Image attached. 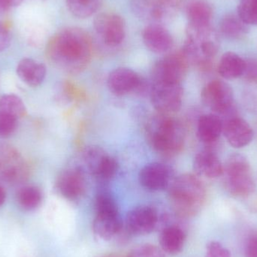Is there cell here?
<instances>
[{
	"instance_id": "4316f807",
	"label": "cell",
	"mask_w": 257,
	"mask_h": 257,
	"mask_svg": "<svg viewBox=\"0 0 257 257\" xmlns=\"http://www.w3.org/2000/svg\"><path fill=\"white\" fill-rule=\"evenodd\" d=\"M18 205L27 211L36 209L42 203V193L36 186H24L17 193Z\"/></svg>"
},
{
	"instance_id": "f546056e",
	"label": "cell",
	"mask_w": 257,
	"mask_h": 257,
	"mask_svg": "<svg viewBox=\"0 0 257 257\" xmlns=\"http://www.w3.org/2000/svg\"><path fill=\"white\" fill-rule=\"evenodd\" d=\"M95 211L96 215L119 214L115 200L108 192L105 191L100 192L96 196L95 199Z\"/></svg>"
},
{
	"instance_id": "ba28073f",
	"label": "cell",
	"mask_w": 257,
	"mask_h": 257,
	"mask_svg": "<svg viewBox=\"0 0 257 257\" xmlns=\"http://www.w3.org/2000/svg\"><path fill=\"white\" fill-rule=\"evenodd\" d=\"M151 104L159 113L171 114L182 105L184 89L178 83H154L150 92Z\"/></svg>"
},
{
	"instance_id": "9a60e30c",
	"label": "cell",
	"mask_w": 257,
	"mask_h": 257,
	"mask_svg": "<svg viewBox=\"0 0 257 257\" xmlns=\"http://www.w3.org/2000/svg\"><path fill=\"white\" fill-rule=\"evenodd\" d=\"M223 136L232 148H244L253 141L254 132L244 119L235 115L223 120Z\"/></svg>"
},
{
	"instance_id": "8fae6325",
	"label": "cell",
	"mask_w": 257,
	"mask_h": 257,
	"mask_svg": "<svg viewBox=\"0 0 257 257\" xmlns=\"http://www.w3.org/2000/svg\"><path fill=\"white\" fill-rule=\"evenodd\" d=\"M93 27L96 34L108 46H118L124 40L126 24L120 15L114 13L99 14L95 18Z\"/></svg>"
},
{
	"instance_id": "5bb4252c",
	"label": "cell",
	"mask_w": 257,
	"mask_h": 257,
	"mask_svg": "<svg viewBox=\"0 0 257 257\" xmlns=\"http://www.w3.org/2000/svg\"><path fill=\"white\" fill-rule=\"evenodd\" d=\"M172 171L163 163H153L144 166L139 175L141 185L151 191L169 188L172 183Z\"/></svg>"
},
{
	"instance_id": "f35d334b",
	"label": "cell",
	"mask_w": 257,
	"mask_h": 257,
	"mask_svg": "<svg viewBox=\"0 0 257 257\" xmlns=\"http://www.w3.org/2000/svg\"><path fill=\"white\" fill-rule=\"evenodd\" d=\"M23 0H0V12L9 11L21 4Z\"/></svg>"
},
{
	"instance_id": "836d02e7",
	"label": "cell",
	"mask_w": 257,
	"mask_h": 257,
	"mask_svg": "<svg viewBox=\"0 0 257 257\" xmlns=\"http://www.w3.org/2000/svg\"><path fill=\"white\" fill-rule=\"evenodd\" d=\"M184 1L185 0H158L166 18H170L180 10L184 4Z\"/></svg>"
},
{
	"instance_id": "4fadbf2b",
	"label": "cell",
	"mask_w": 257,
	"mask_h": 257,
	"mask_svg": "<svg viewBox=\"0 0 257 257\" xmlns=\"http://www.w3.org/2000/svg\"><path fill=\"white\" fill-rule=\"evenodd\" d=\"M56 184L60 194L69 200H77L85 193V176L79 168H70L62 172Z\"/></svg>"
},
{
	"instance_id": "7402d4cb",
	"label": "cell",
	"mask_w": 257,
	"mask_h": 257,
	"mask_svg": "<svg viewBox=\"0 0 257 257\" xmlns=\"http://www.w3.org/2000/svg\"><path fill=\"white\" fill-rule=\"evenodd\" d=\"M245 68V60L233 52H226L222 56L217 66L219 75L226 80L241 77Z\"/></svg>"
},
{
	"instance_id": "9c48e42d",
	"label": "cell",
	"mask_w": 257,
	"mask_h": 257,
	"mask_svg": "<svg viewBox=\"0 0 257 257\" xmlns=\"http://www.w3.org/2000/svg\"><path fill=\"white\" fill-rule=\"evenodd\" d=\"M30 175V167L21 153L12 146L0 148V180L9 184L24 182Z\"/></svg>"
},
{
	"instance_id": "60d3db41",
	"label": "cell",
	"mask_w": 257,
	"mask_h": 257,
	"mask_svg": "<svg viewBox=\"0 0 257 257\" xmlns=\"http://www.w3.org/2000/svg\"><path fill=\"white\" fill-rule=\"evenodd\" d=\"M104 257H119V256H114V255H110V256H104Z\"/></svg>"
},
{
	"instance_id": "d4e9b609",
	"label": "cell",
	"mask_w": 257,
	"mask_h": 257,
	"mask_svg": "<svg viewBox=\"0 0 257 257\" xmlns=\"http://www.w3.org/2000/svg\"><path fill=\"white\" fill-rule=\"evenodd\" d=\"M118 171V163L114 157L104 152L98 158L90 174L102 182L112 179Z\"/></svg>"
},
{
	"instance_id": "603a6c76",
	"label": "cell",
	"mask_w": 257,
	"mask_h": 257,
	"mask_svg": "<svg viewBox=\"0 0 257 257\" xmlns=\"http://www.w3.org/2000/svg\"><path fill=\"white\" fill-rule=\"evenodd\" d=\"M132 10L144 21L160 22L166 19L158 0H131Z\"/></svg>"
},
{
	"instance_id": "ffe728a7",
	"label": "cell",
	"mask_w": 257,
	"mask_h": 257,
	"mask_svg": "<svg viewBox=\"0 0 257 257\" xmlns=\"http://www.w3.org/2000/svg\"><path fill=\"white\" fill-rule=\"evenodd\" d=\"M123 223L120 214H98L93 221L95 234L102 239L108 241L123 230Z\"/></svg>"
},
{
	"instance_id": "e0dca14e",
	"label": "cell",
	"mask_w": 257,
	"mask_h": 257,
	"mask_svg": "<svg viewBox=\"0 0 257 257\" xmlns=\"http://www.w3.org/2000/svg\"><path fill=\"white\" fill-rule=\"evenodd\" d=\"M193 169L198 176L216 178L223 174V166L215 153L205 150L196 154L193 160Z\"/></svg>"
},
{
	"instance_id": "5b68a950",
	"label": "cell",
	"mask_w": 257,
	"mask_h": 257,
	"mask_svg": "<svg viewBox=\"0 0 257 257\" xmlns=\"http://www.w3.org/2000/svg\"><path fill=\"white\" fill-rule=\"evenodd\" d=\"M225 186L229 194L235 197L247 198L256 191V183L251 174L250 163L245 157L234 154L223 166Z\"/></svg>"
},
{
	"instance_id": "30bf717a",
	"label": "cell",
	"mask_w": 257,
	"mask_h": 257,
	"mask_svg": "<svg viewBox=\"0 0 257 257\" xmlns=\"http://www.w3.org/2000/svg\"><path fill=\"white\" fill-rule=\"evenodd\" d=\"M107 84L111 93L116 96H126L134 93L142 95L148 92L149 85L137 72L128 68H117L109 74Z\"/></svg>"
},
{
	"instance_id": "44dd1931",
	"label": "cell",
	"mask_w": 257,
	"mask_h": 257,
	"mask_svg": "<svg viewBox=\"0 0 257 257\" xmlns=\"http://www.w3.org/2000/svg\"><path fill=\"white\" fill-rule=\"evenodd\" d=\"M185 240L186 234L182 228L177 225L166 226L160 235V247L169 254H177L182 250Z\"/></svg>"
},
{
	"instance_id": "484cf974",
	"label": "cell",
	"mask_w": 257,
	"mask_h": 257,
	"mask_svg": "<svg viewBox=\"0 0 257 257\" xmlns=\"http://www.w3.org/2000/svg\"><path fill=\"white\" fill-rule=\"evenodd\" d=\"M220 30L222 34L230 39H238L246 33V24L238 15L229 14L223 17L220 21Z\"/></svg>"
},
{
	"instance_id": "4dcf8cb0",
	"label": "cell",
	"mask_w": 257,
	"mask_h": 257,
	"mask_svg": "<svg viewBox=\"0 0 257 257\" xmlns=\"http://www.w3.org/2000/svg\"><path fill=\"white\" fill-rule=\"evenodd\" d=\"M238 15L244 24L257 25V0H241Z\"/></svg>"
},
{
	"instance_id": "8d00e7d4",
	"label": "cell",
	"mask_w": 257,
	"mask_h": 257,
	"mask_svg": "<svg viewBox=\"0 0 257 257\" xmlns=\"http://www.w3.org/2000/svg\"><path fill=\"white\" fill-rule=\"evenodd\" d=\"M11 44V34L7 27L0 22V52L9 48Z\"/></svg>"
},
{
	"instance_id": "d6a6232c",
	"label": "cell",
	"mask_w": 257,
	"mask_h": 257,
	"mask_svg": "<svg viewBox=\"0 0 257 257\" xmlns=\"http://www.w3.org/2000/svg\"><path fill=\"white\" fill-rule=\"evenodd\" d=\"M126 257H164L161 250L153 244H142L131 250Z\"/></svg>"
},
{
	"instance_id": "8992f818",
	"label": "cell",
	"mask_w": 257,
	"mask_h": 257,
	"mask_svg": "<svg viewBox=\"0 0 257 257\" xmlns=\"http://www.w3.org/2000/svg\"><path fill=\"white\" fill-rule=\"evenodd\" d=\"M202 102L220 118L235 116L234 113L233 90L229 84L221 80H213L202 89Z\"/></svg>"
},
{
	"instance_id": "ac0fdd59",
	"label": "cell",
	"mask_w": 257,
	"mask_h": 257,
	"mask_svg": "<svg viewBox=\"0 0 257 257\" xmlns=\"http://www.w3.org/2000/svg\"><path fill=\"white\" fill-rule=\"evenodd\" d=\"M46 73L45 65L31 58L23 59L17 66L18 77L31 87L40 85L45 80Z\"/></svg>"
},
{
	"instance_id": "7a4b0ae2",
	"label": "cell",
	"mask_w": 257,
	"mask_h": 257,
	"mask_svg": "<svg viewBox=\"0 0 257 257\" xmlns=\"http://www.w3.org/2000/svg\"><path fill=\"white\" fill-rule=\"evenodd\" d=\"M169 200L174 212L180 218L196 215L206 197V190L198 175L183 174L172 180L169 187Z\"/></svg>"
},
{
	"instance_id": "d590c367",
	"label": "cell",
	"mask_w": 257,
	"mask_h": 257,
	"mask_svg": "<svg viewBox=\"0 0 257 257\" xmlns=\"http://www.w3.org/2000/svg\"><path fill=\"white\" fill-rule=\"evenodd\" d=\"M242 76L250 82L257 83L256 58L245 60V68H244V72Z\"/></svg>"
},
{
	"instance_id": "2e32d148",
	"label": "cell",
	"mask_w": 257,
	"mask_h": 257,
	"mask_svg": "<svg viewBox=\"0 0 257 257\" xmlns=\"http://www.w3.org/2000/svg\"><path fill=\"white\" fill-rule=\"evenodd\" d=\"M142 39L146 48L155 54H166L173 45L172 35L160 24H150L145 27Z\"/></svg>"
},
{
	"instance_id": "7c38bea8",
	"label": "cell",
	"mask_w": 257,
	"mask_h": 257,
	"mask_svg": "<svg viewBox=\"0 0 257 257\" xmlns=\"http://www.w3.org/2000/svg\"><path fill=\"white\" fill-rule=\"evenodd\" d=\"M159 222L158 212L154 207L142 205L128 212L126 230L130 235H148L157 228Z\"/></svg>"
},
{
	"instance_id": "cb8c5ba5",
	"label": "cell",
	"mask_w": 257,
	"mask_h": 257,
	"mask_svg": "<svg viewBox=\"0 0 257 257\" xmlns=\"http://www.w3.org/2000/svg\"><path fill=\"white\" fill-rule=\"evenodd\" d=\"M187 16L188 25L194 27L211 25L212 9L206 1L193 0L187 5Z\"/></svg>"
},
{
	"instance_id": "d6986e66",
	"label": "cell",
	"mask_w": 257,
	"mask_h": 257,
	"mask_svg": "<svg viewBox=\"0 0 257 257\" xmlns=\"http://www.w3.org/2000/svg\"><path fill=\"white\" fill-rule=\"evenodd\" d=\"M223 120L217 114H203L198 120V138L203 143H214L223 133Z\"/></svg>"
},
{
	"instance_id": "ab89813d",
	"label": "cell",
	"mask_w": 257,
	"mask_h": 257,
	"mask_svg": "<svg viewBox=\"0 0 257 257\" xmlns=\"http://www.w3.org/2000/svg\"><path fill=\"white\" fill-rule=\"evenodd\" d=\"M6 199V192L4 187L0 185V207L4 204Z\"/></svg>"
},
{
	"instance_id": "1f68e13d",
	"label": "cell",
	"mask_w": 257,
	"mask_h": 257,
	"mask_svg": "<svg viewBox=\"0 0 257 257\" xmlns=\"http://www.w3.org/2000/svg\"><path fill=\"white\" fill-rule=\"evenodd\" d=\"M16 117L0 111V138L10 137L18 127Z\"/></svg>"
},
{
	"instance_id": "3957f363",
	"label": "cell",
	"mask_w": 257,
	"mask_h": 257,
	"mask_svg": "<svg viewBox=\"0 0 257 257\" xmlns=\"http://www.w3.org/2000/svg\"><path fill=\"white\" fill-rule=\"evenodd\" d=\"M146 135L151 146L163 155L172 157L182 151L185 130L171 114L158 113L147 123Z\"/></svg>"
},
{
	"instance_id": "f1b7e54d",
	"label": "cell",
	"mask_w": 257,
	"mask_h": 257,
	"mask_svg": "<svg viewBox=\"0 0 257 257\" xmlns=\"http://www.w3.org/2000/svg\"><path fill=\"white\" fill-rule=\"evenodd\" d=\"M0 111L10 114L17 119L24 117L27 114L24 102L19 96L14 94L4 95L0 99Z\"/></svg>"
},
{
	"instance_id": "74e56055",
	"label": "cell",
	"mask_w": 257,
	"mask_h": 257,
	"mask_svg": "<svg viewBox=\"0 0 257 257\" xmlns=\"http://www.w3.org/2000/svg\"><path fill=\"white\" fill-rule=\"evenodd\" d=\"M245 257H257V236H253L247 241Z\"/></svg>"
},
{
	"instance_id": "83f0119b",
	"label": "cell",
	"mask_w": 257,
	"mask_h": 257,
	"mask_svg": "<svg viewBox=\"0 0 257 257\" xmlns=\"http://www.w3.org/2000/svg\"><path fill=\"white\" fill-rule=\"evenodd\" d=\"M102 2L103 0H66L70 13L81 19L94 15L100 9Z\"/></svg>"
},
{
	"instance_id": "277c9868",
	"label": "cell",
	"mask_w": 257,
	"mask_h": 257,
	"mask_svg": "<svg viewBox=\"0 0 257 257\" xmlns=\"http://www.w3.org/2000/svg\"><path fill=\"white\" fill-rule=\"evenodd\" d=\"M219 48L218 35L211 25L204 27L188 25L182 51L189 63L196 65L200 69H208L213 58L218 52Z\"/></svg>"
},
{
	"instance_id": "6da1fadb",
	"label": "cell",
	"mask_w": 257,
	"mask_h": 257,
	"mask_svg": "<svg viewBox=\"0 0 257 257\" xmlns=\"http://www.w3.org/2000/svg\"><path fill=\"white\" fill-rule=\"evenodd\" d=\"M46 51L50 61L59 69L69 73H79L91 59V40L82 29L68 27L51 38Z\"/></svg>"
},
{
	"instance_id": "52a82bcc",
	"label": "cell",
	"mask_w": 257,
	"mask_h": 257,
	"mask_svg": "<svg viewBox=\"0 0 257 257\" xmlns=\"http://www.w3.org/2000/svg\"><path fill=\"white\" fill-rule=\"evenodd\" d=\"M189 64L182 50L168 54L153 66V82L181 84L188 70Z\"/></svg>"
},
{
	"instance_id": "e575fe53",
	"label": "cell",
	"mask_w": 257,
	"mask_h": 257,
	"mask_svg": "<svg viewBox=\"0 0 257 257\" xmlns=\"http://www.w3.org/2000/svg\"><path fill=\"white\" fill-rule=\"evenodd\" d=\"M206 257H231V253L217 241H211L207 245Z\"/></svg>"
}]
</instances>
